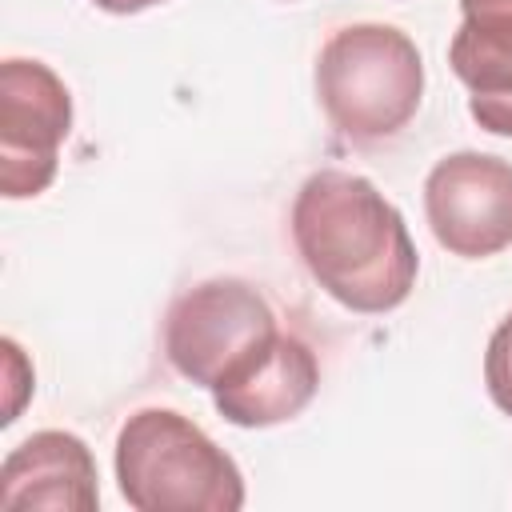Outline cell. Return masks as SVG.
<instances>
[{"label":"cell","instance_id":"obj_9","mask_svg":"<svg viewBox=\"0 0 512 512\" xmlns=\"http://www.w3.org/2000/svg\"><path fill=\"white\" fill-rule=\"evenodd\" d=\"M448 64L468 88L472 120L492 136H512V12L464 16L452 32Z\"/></svg>","mask_w":512,"mask_h":512},{"label":"cell","instance_id":"obj_11","mask_svg":"<svg viewBox=\"0 0 512 512\" xmlns=\"http://www.w3.org/2000/svg\"><path fill=\"white\" fill-rule=\"evenodd\" d=\"M0 352H4V416H0V424L8 428L16 416H20V408H24V400L32 396V388H36V376H32V364H28V356H24V348L12 340V336H4L0 340Z\"/></svg>","mask_w":512,"mask_h":512},{"label":"cell","instance_id":"obj_8","mask_svg":"<svg viewBox=\"0 0 512 512\" xmlns=\"http://www.w3.org/2000/svg\"><path fill=\"white\" fill-rule=\"evenodd\" d=\"M320 388L316 352L296 336L280 332L256 368L212 392L216 412L236 428H272L296 420Z\"/></svg>","mask_w":512,"mask_h":512},{"label":"cell","instance_id":"obj_12","mask_svg":"<svg viewBox=\"0 0 512 512\" xmlns=\"http://www.w3.org/2000/svg\"><path fill=\"white\" fill-rule=\"evenodd\" d=\"M100 12H112V16H136V12H144V8H156V4H164V0H92Z\"/></svg>","mask_w":512,"mask_h":512},{"label":"cell","instance_id":"obj_1","mask_svg":"<svg viewBox=\"0 0 512 512\" xmlns=\"http://www.w3.org/2000/svg\"><path fill=\"white\" fill-rule=\"evenodd\" d=\"M292 244L308 276L348 312L380 316L400 308L420 256L400 208L360 172L320 168L292 200Z\"/></svg>","mask_w":512,"mask_h":512},{"label":"cell","instance_id":"obj_3","mask_svg":"<svg viewBox=\"0 0 512 512\" xmlns=\"http://www.w3.org/2000/svg\"><path fill=\"white\" fill-rule=\"evenodd\" d=\"M116 484L136 512H236L244 476L236 460L184 412L140 408L116 432Z\"/></svg>","mask_w":512,"mask_h":512},{"label":"cell","instance_id":"obj_2","mask_svg":"<svg viewBox=\"0 0 512 512\" xmlns=\"http://www.w3.org/2000/svg\"><path fill=\"white\" fill-rule=\"evenodd\" d=\"M316 100L340 140L368 148L400 136L424 96V60L396 24H344L316 56Z\"/></svg>","mask_w":512,"mask_h":512},{"label":"cell","instance_id":"obj_14","mask_svg":"<svg viewBox=\"0 0 512 512\" xmlns=\"http://www.w3.org/2000/svg\"><path fill=\"white\" fill-rule=\"evenodd\" d=\"M280 4H292V0H280Z\"/></svg>","mask_w":512,"mask_h":512},{"label":"cell","instance_id":"obj_10","mask_svg":"<svg viewBox=\"0 0 512 512\" xmlns=\"http://www.w3.org/2000/svg\"><path fill=\"white\" fill-rule=\"evenodd\" d=\"M484 388H488V400L504 416H512V312L488 336V348H484Z\"/></svg>","mask_w":512,"mask_h":512},{"label":"cell","instance_id":"obj_4","mask_svg":"<svg viewBox=\"0 0 512 512\" xmlns=\"http://www.w3.org/2000/svg\"><path fill=\"white\" fill-rule=\"evenodd\" d=\"M268 296L240 276L184 288L164 316V356L196 388H224L264 360L280 336Z\"/></svg>","mask_w":512,"mask_h":512},{"label":"cell","instance_id":"obj_7","mask_svg":"<svg viewBox=\"0 0 512 512\" xmlns=\"http://www.w3.org/2000/svg\"><path fill=\"white\" fill-rule=\"evenodd\" d=\"M92 448L64 428H44L20 440L0 468V508L4 512H96Z\"/></svg>","mask_w":512,"mask_h":512},{"label":"cell","instance_id":"obj_6","mask_svg":"<svg viewBox=\"0 0 512 512\" xmlns=\"http://www.w3.org/2000/svg\"><path fill=\"white\" fill-rule=\"evenodd\" d=\"M424 216L440 248L460 260H488L512 248V160L452 152L424 176Z\"/></svg>","mask_w":512,"mask_h":512},{"label":"cell","instance_id":"obj_13","mask_svg":"<svg viewBox=\"0 0 512 512\" xmlns=\"http://www.w3.org/2000/svg\"><path fill=\"white\" fill-rule=\"evenodd\" d=\"M464 16H492V12H512V0H460Z\"/></svg>","mask_w":512,"mask_h":512},{"label":"cell","instance_id":"obj_5","mask_svg":"<svg viewBox=\"0 0 512 512\" xmlns=\"http://www.w3.org/2000/svg\"><path fill=\"white\" fill-rule=\"evenodd\" d=\"M72 132V92L44 64L8 56L0 64V192L4 200L40 196L60 168Z\"/></svg>","mask_w":512,"mask_h":512}]
</instances>
